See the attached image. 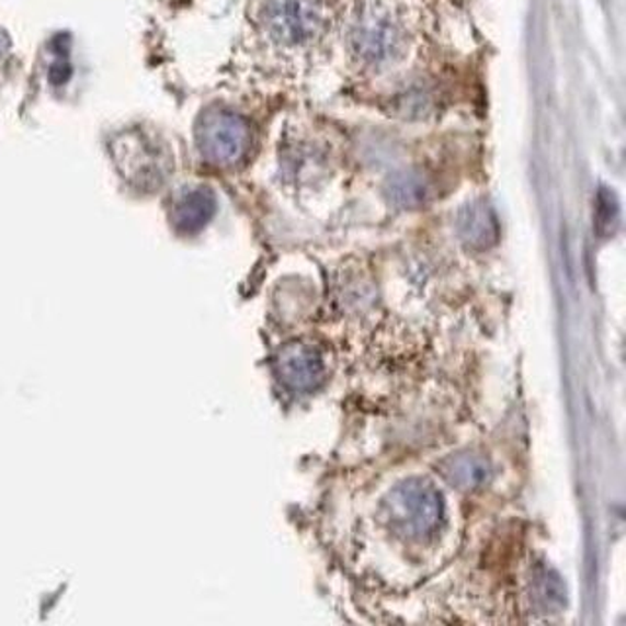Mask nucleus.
<instances>
[{
  "label": "nucleus",
  "instance_id": "20e7f679",
  "mask_svg": "<svg viewBox=\"0 0 626 626\" xmlns=\"http://www.w3.org/2000/svg\"><path fill=\"white\" fill-rule=\"evenodd\" d=\"M261 19L269 36L282 46H304L323 26L319 0H263Z\"/></svg>",
  "mask_w": 626,
  "mask_h": 626
},
{
  "label": "nucleus",
  "instance_id": "7ed1b4c3",
  "mask_svg": "<svg viewBox=\"0 0 626 626\" xmlns=\"http://www.w3.org/2000/svg\"><path fill=\"white\" fill-rule=\"evenodd\" d=\"M201 153L208 163L231 167L246 159L253 134L246 118L229 110H209L196 127Z\"/></svg>",
  "mask_w": 626,
  "mask_h": 626
},
{
  "label": "nucleus",
  "instance_id": "0eeeda50",
  "mask_svg": "<svg viewBox=\"0 0 626 626\" xmlns=\"http://www.w3.org/2000/svg\"><path fill=\"white\" fill-rule=\"evenodd\" d=\"M441 473L458 490H480L491 480V466L486 456L476 453L454 454L441 464Z\"/></svg>",
  "mask_w": 626,
  "mask_h": 626
},
{
  "label": "nucleus",
  "instance_id": "423d86ee",
  "mask_svg": "<svg viewBox=\"0 0 626 626\" xmlns=\"http://www.w3.org/2000/svg\"><path fill=\"white\" fill-rule=\"evenodd\" d=\"M278 373H281L282 380L292 388L309 390L318 386V382L321 380L323 364L316 349L296 343L282 351L281 358H278Z\"/></svg>",
  "mask_w": 626,
  "mask_h": 626
},
{
  "label": "nucleus",
  "instance_id": "f257e3e1",
  "mask_svg": "<svg viewBox=\"0 0 626 626\" xmlns=\"http://www.w3.org/2000/svg\"><path fill=\"white\" fill-rule=\"evenodd\" d=\"M445 515L441 493L425 480L396 486L384 500L380 519L391 535L409 543H425L435 536Z\"/></svg>",
  "mask_w": 626,
  "mask_h": 626
},
{
  "label": "nucleus",
  "instance_id": "6e6552de",
  "mask_svg": "<svg viewBox=\"0 0 626 626\" xmlns=\"http://www.w3.org/2000/svg\"><path fill=\"white\" fill-rule=\"evenodd\" d=\"M216 212L214 194L208 189H192L174 202V224L186 234L198 231Z\"/></svg>",
  "mask_w": 626,
  "mask_h": 626
},
{
  "label": "nucleus",
  "instance_id": "f03ea898",
  "mask_svg": "<svg viewBox=\"0 0 626 626\" xmlns=\"http://www.w3.org/2000/svg\"><path fill=\"white\" fill-rule=\"evenodd\" d=\"M349 42L353 54L366 65L390 64L403 49L406 32L398 12L382 0H366L354 12Z\"/></svg>",
  "mask_w": 626,
  "mask_h": 626
},
{
  "label": "nucleus",
  "instance_id": "39448f33",
  "mask_svg": "<svg viewBox=\"0 0 626 626\" xmlns=\"http://www.w3.org/2000/svg\"><path fill=\"white\" fill-rule=\"evenodd\" d=\"M456 229L464 246L474 251H486L496 246L500 239V224L493 209L486 202L466 204L458 212Z\"/></svg>",
  "mask_w": 626,
  "mask_h": 626
},
{
  "label": "nucleus",
  "instance_id": "1a4fd4ad",
  "mask_svg": "<svg viewBox=\"0 0 626 626\" xmlns=\"http://www.w3.org/2000/svg\"><path fill=\"white\" fill-rule=\"evenodd\" d=\"M431 194H433L431 184L423 174L419 173L398 174L388 184V196L400 208H418L429 201Z\"/></svg>",
  "mask_w": 626,
  "mask_h": 626
},
{
  "label": "nucleus",
  "instance_id": "9d476101",
  "mask_svg": "<svg viewBox=\"0 0 626 626\" xmlns=\"http://www.w3.org/2000/svg\"><path fill=\"white\" fill-rule=\"evenodd\" d=\"M618 206L613 192L603 191L597 196V229L601 234H608L611 226L617 224Z\"/></svg>",
  "mask_w": 626,
  "mask_h": 626
}]
</instances>
